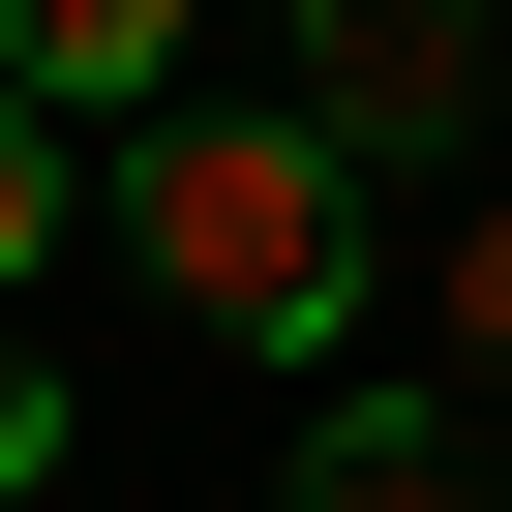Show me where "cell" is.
Segmentation results:
<instances>
[{
    "label": "cell",
    "instance_id": "2",
    "mask_svg": "<svg viewBox=\"0 0 512 512\" xmlns=\"http://www.w3.org/2000/svg\"><path fill=\"white\" fill-rule=\"evenodd\" d=\"M272 61H302V121H332L362 181H452V151L512 121V31H482V0H272Z\"/></svg>",
    "mask_w": 512,
    "mask_h": 512
},
{
    "label": "cell",
    "instance_id": "4",
    "mask_svg": "<svg viewBox=\"0 0 512 512\" xmlns=\"http://www.w3.org/2000/svg\"><path fill=\"white\" fill-rule=\"evenodd\" d=\"M272 512H512V482H482V452H452V392H332V422H302V482H272Z\"/></svg>",
    "mask_w": 512,
    "mask_h": 512
},
{
    "label": "cell",
    "instance_id": "3",
    "mask_svg": "<svg viewBox=\"0 0 512 512\" xmlns=\"http://www.w3.org/2000/svg\"><path fill=\"white\" fill-rule=\"evenodd\" d=\"M181 31H211V0H0V91H31V121H151Z\"/></svg>",
    "mask_w": 512,
    "mask_h": 512
},
{
    "label": "cell",
    "instance_id": "6",
    "mask_svg": "<svg viewBox=\"0 0 512 512\" xmlns=\"http://www.w3.org/2000/svg\"><path fill=\"white\" fill-rule=\"evenodd\" d=\"M452 392H512V211H452Z\"/></svg>",
    "mask_w": 512,
    "mask_h": 512
},
{
    "label": "cell",
    "instance_id": "5",
    "mask_svg": "<svg viewBox=\"0 0 512 512\" xmlns=\"http://www.w3.org/2000/svg\"><path fill=\"white\" fill-rule=\"evenodd\" d=\"M31 272H61V121L0 91V302H31Z\"/></svg>",
    "mask_w": 512,
    "mask_h": 512
},
{
    "label": "cell",
    "instance_id": "1",
    "mask_svg": "<svg viewBox=\"0 0 512 512\" xmlns=\"http://www.w3.org/2000/svg\"><path fill=\"white\" fill-rule=\"evenodd\" d=\"M121 272L211 302L241 362H332V332H362V151H332L302 91H151V121H121Z\"/></svg>",
    "mask_w": 512,
    "mask_h": 512
}]
</instances>
